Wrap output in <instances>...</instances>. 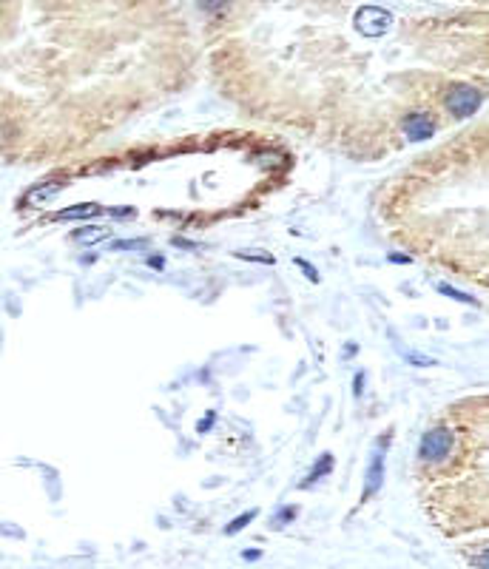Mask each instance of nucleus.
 Listing matches in <instances>:
<instances>
[{
	"label": "nucleus",
	"mask_w": 489,
	"mask_h": 569,
	"mask_svg": "<svg viewBox=\"0 0 489 569\" xmlns=\"http://www.w3.org/2000/svg\"><path fill=\"white\" fill-rule=\"evenodd\" d=\"M296 265H299V271H302V274H304L310 282H319V271H316L313 265H310L307 259H296Z\"/></svg>",
	"instance_id": "16"
},
{
	"label": "nucleus",
	"mask_w": 489,
	"mask_h": 569,
	"mask_svg": "<svg viewBox=\"0 0 489 569\" xmlns=\"http://www.w3.org/2000/svg\"><path fill=\"white\" fill-rule=\"evenodd\" d=\"M199 9H202L205 15L219 17V15H225V12L231 9V0H199Z\"/></svg>",
	"instance_id": "10"
},
{
	"label": "nucleus",
	"mask_w": 489,
	"mask_h": 569,
	"mask_svg": "<svg viewBox=\"0 0 489 569\" xmlns=\"http://www.w3.org/2000/svg\"><path fill=\"white\" fill-rule=\"evenodd\" d=\"M353 23H355V29H359V34H364V37H381V34L390 31L392 15L387 9H381V6H362L359 12H355Z\"/></svg>",
	"instance_id": "3"
},
{
	"label": "nucleus",
	"mask_w": 489,
	"mask_h": 569,
	"mask_svg": "<svg viewBox=\"0 0 489 569\" xmlns=\"http://www.w3.org/2000/svg\"><path fill=\"white\" fill-rule=\"evenodd\" d=\"M148 265H151L154 271H162V268H165V259L157 253V256H151V259H148Z\"/></svg>",
	"instance_id": "18"
},
{
	"label": "nucleus",
	"mask_w": 489,
	"mask_h": 569,
	"mask_svg": "<svg viewBox=\"0 0 489 569\" xmlns=\"http://www.w3.org/2000/svg\"><path fill=\"white\" fill-rule=\"evenodd\" d=\"M353 393H355V396H362V393H364V373H355V381H353Z\"/></svg>",
	"instance_id": "17"
},
{
	"label": "nucleus",
	"mask_w": 489,
	"mask_h": 569,
	"mask_svg": "<svg viewBox=\"0 0 489 569\" xmlns=\"http://www.w3.org/2000/svg\"><path fill=\"white\" fill-rule=\"evenodd\" d=\"M108 234L111 231L106 225H83V228L71 231V242H77V245H97V242L108 239Z\"/></svg>",
	"instance_id": "7"
},
{
	"label": "nucleus",
	"mask_w": 489,
	"mask_h": 569,
	"mask_svg": "<svg viewBox=\"0 0 489 569\" xmlns=\"http://www.w3.org/2000/svg\"><path fill=\"white\" fill-rule=\"evenodd\" d=\"M438 290L444 293V296H453V299H458V302H467V304H475V299L469 296V293H461V290H455V288H450V285H438Z\"/></svg>",
	"instance_id": "14"
},
{
	"label": "nucleus",
	"mask_w": 489,
	"mask_h": 569,
	"mask_svg": "<svg viewBox=\"0 0 489 569\" xmlns=\"http://www.w3.org/2000/svg\"><path fill=\"white\" fill-rule=\"evenodd\" d=\"M211 419H213V416H208V419H205V421H202V424H199V430H202V433H205V430H208V427H211Z\"/></svg>",
	"instance_id": "23"
},
{
	"label": "nucleus",
	"mask_w": 489,
	"mask_h": 569,
	"mask_svg": "<svg viewBox=\"0 0 489 569\" xmlns=\"http://www.w3.org/2000/svg\"><path fill=\"white\" fill-rule=\"evenodd\" d=\"M146 248V239H120L111 245V251H143Z\"/></svg>",
	"instance_id": "13"
},
{
	"label": "nucleus",
	"mask_w": 489,
	"mask_h": 569,
	"mask_svg": "<svg viewBox=\"0 0 489 569\" xmlns=\"http://www.w3.org/2000/svg\"><path fill=\"white\" fill-rule=\"evenodd\" d=\"M458 450V435L450 424H435L421 435L418 444V461L424 467H441L444 461H450Z\"/></svg>",
	"instance_id": "1"
},
{
	"label": "nucleus",
	"mask_w": 489,
	"mask_h": 569,
	"mask_svg": "<svg viewBox=\"0 0 489 569\" xmlns=\"http://www.w3.org/2000/svg\"><path fill=\"white\" fill-rule=\"evenodd\" d=\"M60 191H63V183H40L37 188H31V191L26 194V205L46 202V199H52V197L60 194Z\"/></svg>",
	"instance_id": "8"
},
{
	"label": "nucleus",
	"mask_w": 489,
	"mask_h": 569,
	"mask_svg": "<svg viewBox=\"0 0 489 569\" xmlns=\"http://www.w3.org/2000/svg\"><path fill=\"white\" fill-rule=\"evenodd\" d=\"M259 555H262V552H259V549H248V552H245V558H248V561H256V558H259Z\"/></svg>",
	"instance_id": "21"
},
{
	"label": "nucleus",
	"mask_w": 489,
	"mask_h": 569,
	"mask_svg": "<svg viewBox=\"0 0 489 569\" xmlns=\"http://www.w3.org/2000/svg\"><path fill=\"white\" fill-rule=\"evenodd\" d=\"M330 470H333V456H330V453H325V456H322V458H319V461L313 464V470H310V475H307V478L302 481V490L313 487L316 481H322V478H325V475H327Z\"/></svg>",
	"instance_id": "9"
},
{
	"label": "nucleus",
	"mask_w": 489,
	"mask_h": 569,
	"mask_svg": "<svg viewBox=\"0 0 489 569\" xmlns=\"http://www.w3.org/2000/svg\"><path fill=\"white\" fill-rule=\"evenodd\" d=\"M103 208L97 202H80V205H69L57 213H52L49 220L52 223H77V220H94V216L100 213Z\"/></svg>",
	"instance_id": "5"
},
{
	"label": "nucleus",
	"mask_w": 489,
	"mask_h": 569,
	"mask_svg": "<svg viewBox=\"0 0 489 569\" xmlns=\"http://www.w3.org/2000/svg\"><path fill=\"white\" fill-rule=\"evenodd\" d=\"M173 245H180V248H188V251H191V248H194V245H191V242H188V239H173Z\"/></svg>",
	"instance_id": "22"
},
{
	"label": "nucleus",
	"mask_w": 489,
	"mask_h": 569,
	"mask_svg": "<svg viewBox=\"0 0 489 569\" xmlns=\"http://www.w3.org/2000/svg\"><path fill=\"white\" fill-rule=\"evenodd\" d=\"M390 259H392V262H404V265L410 262V256H404V253H390Z\"/></svg>",
	"instance_id": "20"
},
{
	"label": "nucleus",
	"mask_w": 489,
	"mask_h": 569,
	"mask_svg": "<svg viewBox=\"0 0 489 569\" xmlns=\"http://www.w3.org/2000/svg\"><path fill=\"white\" fill-rule=\"evenodd\" d=\"M253 518H256V510H248V512H242L239 518H234V521L228 524V527H225V533H228V535H236L239 530H245V527H248V524H250Z\"/></svg>",
	"instance_id": "12"
},
{
	"label": "nucleus",
	"mask_w": 489,
	"mask_h": 569,
	"mask_svg": "<svg viewBox=\"0 0 489 569\" xmlns=\"http://www.w3.org/2000/svg\"><path fill=\"white\" fill-rule=\"evenodd\" d=\"M404 134L410 143H421L432 134V120L424 114V111H413L404 117Z\"/></svg>",
	"instance_id": "6"
},
{
	"label": "nucleus",
	"mask_w": 489,
	"mask_h": 569,
	"mask_svg": "<svg viewBox=\"0 0 489 569\" xmlns=\"http://www.w3.org/2000/svg\"><path fill=\"white\" fill-rule=\"evenodd\" d=\"M236 259H245V262H259V265H274V256L271 253H262V251H236Z\"/></svg>",
	"instance_id": "11"
},
{
	"label": "nucleus",
	"mask_w": 489,
	"mask_h": 569,
	"mask_svg": "<svg viewBox=\"0 0 489 569\" xmlns=\"http://www.w3.org/2000/svg\"><path fill=\"white\" fill-rule=\"evenodd\" d=\"M111 216H134V208H111Z\"/></svg>",
	"instance_id": "19"
},
{
	"label": "nucleus",
	"mask_w": 489,
	"mask_h": 569,
	"mask_svg": "<svg viewBox=\"0 0 489 569\" xmlns=\"http://www.w3.org/2000/svg\"><path fill=\"white\" fill-rule=\"evenodd\" d=\"M384 453H387V447L381 444L370 456V467H367V475H364V498H373L384 484Z\"/></svg>",
	"instance_id": "4"
},
{
	"label": "nucleus",
	"mask_w": 489,
	"mask_h": 569,
	"mask_svg": "<svg viewBox=\"0 0 489 569\" xmlns=\"http://www.w3.org/2000/svg\"><path fill=\"white\" fill-rule=\"evenodd\" d=\"M293 515H296V507H282L274 518V527H285L288 521H293Z\"/></svg>",
	"instance_id": "15"
},
{
	"label": "nucleus",
	"mask_w": 489,
	"mask_h": 569,
	"mask_svg": "<svg viewBox=\"0 0 489 569\" xmlns=\"http://www.w3.org/2000/svg\"><path fill=\"white\" fill-rule=\"evenodd\" d=\"M481 100H483V94L475 89V85H469V83H455L453 89H450V94H447V108L453 111V117L464 120V117H472V114L478 111Z\"/></svg>",
	"instance_id": "2"
}]
</instances>
